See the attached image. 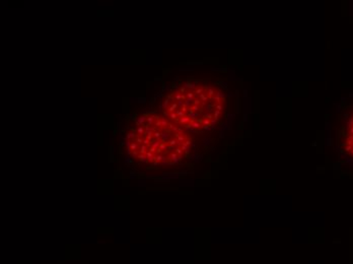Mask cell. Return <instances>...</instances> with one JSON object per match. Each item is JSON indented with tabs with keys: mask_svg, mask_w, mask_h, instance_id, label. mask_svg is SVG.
<instances>
[{
	"mask_svg": "<svg viewBox=\"0 0 353 264\" xmlns=\"http://www.w3.org/2000/svg\"><path fill=\"white\" fill-rule=\"evenodd\" d=\"M139 103H145V99H139Z\"/></svg>",
	"mask_w": 353,
	"mask_h": 264,
	"instance_id": "obj_9",
	"label": "cell"
},
{
	"mask_svg": "<svg viewBox=\"0 0 353 264\" xmlns=\"http://www.w3.org/2000/svg\"><path fill=\"white\" fill-rule=\"evenodd\" d=\"M117 132H118L117 130H114V134H117Z\"/></svg>",
	"mask_w": 353,
	"mask_h": 264,
	"instance_id": "obj_10",
	"label": "cell"
},
{
	"mask_svg": "<svg viewBox=\"0 0 353 264\" xmlns=\"http://www.w3.org/2000/svg\"><path fill=\"white\" fill-rule=\"evenodd\" d=\"M139 114L137 112H134L132 116H131V120H133V121L137 122V120H139Z\"/></svg>",
	"mask_w": 353,
	"mask_h": 264,
	"instance_id": "obj_8",
	"label": "cell"
},
{
	"mask_svg": "<svg viewBox=\"0 0 353 264\" xmlns=\"http://www.w3.org/2000/svg\"><path fill=\"white\" fill-rule=\"evenodd\" d=\"M137 134H135L134 132H128L126 134V139H128V141H130V139H132V141H134L135 139H137Z\"/></svg>",
	"mask_w": 353,
	"mask_h": 264,
	"instance_id": "obj_3",
	"label": "cell"
},
{
	"mask_svg": "<svg viewBox=\"0 0 353 264\" xmlns=\"http://www.w3.org/2000/svg\"><path fill=\"white\" fill-rule=\"evenodd\" d=\"M137 133H139V136H143V134L144 133H145V130H144V128H142V126H141V128H137Z\"/></svg>",
	"mask_w": 353,
	"mask_h": 264,
	"instance_id": "obj_5",
	"label": "cell"
},
{
	"mask_svg": "<svg viewBox=\"0 0 353 264\" xmlns=\"http://www.w3.org/2000/svg\"><path fill=\"white\" fill-rule=\"evenodd\" d=\"M339 145L344 154L353 159V109L344 118L339 135Z\"/></svg>",
	"mask_w": 353,
	"mask_h": 264,
	"instance_id": "obj_1",
	"label": "cell"
},
{
	"mask_svg": "<svg viewBox=\"0 0 353 264\" xmlns=\"http://www.w3.org/2000/svg\"><path fill=\"white\" fill-rule=\"evenodd\" d=\"M130 150L132 152H137L139 150V145H137V143H131Z\"/></svg>",
	"mask_w": 353,
	"mask_h": 264,
	"instance_id": "obj_4",
	"label": "cell"
},
{
	"mask_svg": "<svg viewBox=\"0 0 353 264\" xmlns=\"http://www.w3.org/2000/svg\"><path fill=\"white\" fill-rule=\"evenodd\" d=\"M137 121L139 122V124L143 128L144 124H145V122L148 121V117H145V116H139V120Z\"/></svg>",
	"mask_w": 353,
	"mask_h": 264,
	"instance_id": "obj_2",
	"label": "cell"
},
{
	"mask_svg": "<svg viewBox=\"0 0 353 264\" xmlns=\"http://www.w3.org/2000/svg\"><path fill=\"white\" fill-rule=\"evenodd\" d=\"M148 123L150 124V125H152V124L156 123V119H154V116H150V117H148Z\"/></svg>",
	"mask_w": 353,
	"mask_h": 264,
	"instance_id": "obj_7",
	"label": "cell"
},
{
	"mask_svg": "<svg viewBox=\"0 0 353 264\" xmlns=\"http://www.w3.org/2000/svg\"><path fill=\"white\" fill-rule=\"evenodd\" d=\"M133 143H137V145H142V143H143V139H142L141 136H139V135H137V139L133 141Z\"/></svg>",
	"mask_w": 353,
	"mask_h": 264,
	"instance_id": "obj_6",
	"label": "cell"
}]
</instances>
